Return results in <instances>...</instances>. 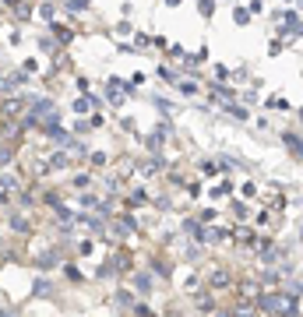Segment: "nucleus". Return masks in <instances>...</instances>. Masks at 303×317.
Masks as SVG:
<instances>
[{
	"instance_id": "1",
	"label": "nucleus",
	"mask_w": 303,
	"mask_h": 317,
	"mask_svg": "<svg viewBox=\"0 0 303 317\" xmlns=\"http://www.w3.org/2000/svg\"><path fill=\"white\" fill-rule=\"evenodd\" d=\"M21 110H25L21 99H0V116H4V120H14Z\"/></svg>"
}]
</instances>
